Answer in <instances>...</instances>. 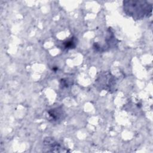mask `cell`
<instances>
[{
    "mask_svg": "<svg viewBox=\"0 0 153 153\" xmlns=\"http://www.w3.org/2000/svg\"><path fill=\"white\" fill-rule=\"evenodd\" d=\"M123 10L133 19L140 20L151 16L152 4L146 1H124Z\"/></svg>",
    "mask_w": 153,
    "mask_h": 153,
    "instance_id": "6da1fadb",
    "label": "cell"
},
{
    "mask_svg": "<svg viewBox=\"0 0 153 153\" xmlns=\"http://www.w3.org/2000/svg\"><path fill=\"white\" fill-rule=\"evenodd\" d=\"M96 82L101 88L109 91H112L116 84L114 77L111 74L104 72L100 75V76L96 81Z\"/></svg>",
    "mask_w": 153,
    "mask_h": 153,
    "instance_id": "7a4b0ae2",
    "label": "cell"
},
{
    "mask_svg": "<svg viewBox=\"0 0 153 153\" xmlns=\"http://www.w3.org/2000/svg\"><path fill=\"white\" fill-rule=\"evenodd\" d=\"M44 145L47 152H68L66 148L61 143L55 140L53 137H47L44 140Z\"/></svg>",
    "mask_w": 153,
    "mask_h": 153,
    "instance_id": "3957f363",
    "label": "cell"
},
{
    "mask_svg": "<svg viewBox=\"0 0 153 153\" xmlns=\"http://www.w3.org/2000/svg\"><path fill=\"white\" fill-rule=\"evenodd\" d=\"M47 114L48 115V120L52 123H59L63 121L66 117L65 112L62 106H59L49 109L47 111Z\"/></svg>",
    "mask_w": 153,
    "mask_h": 153,
    "instance_id": "277c9868",
    "label": "cell"
},
{
    "mask_svg": "<svg viewBox=\"0 0 153 153\" xmlns=\"http://www.w3.org/2000/svg\"><path fill=\"white\" fill-rule=\"evenodd\" d=\"M65 48L66 49H72L74 48L76 46L75 41L74 40V38H71L70 39H68L65 41L63 43Z\"/></svg>",
    "mask_w": 153,
    "mask_h": 153,
    "instance_id": "5b68a950",
    "label": "cell"
}]
</instances>
